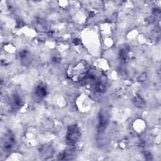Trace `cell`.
Masks as SVG:
<instances>
[{
    "mask_svg": "<svg viewBox=\"0 0 161 161\" xmlns=\"http://www.w3.org/2000/svg\"><path fill=\"white\" fill-rule=\"evenodd\" d=\"M67 76L74 82H79L84 80L88 74V68L86 63L80 62L75 65L69 66L67 69Z\"/></svg>",
    "mask_w": 161,
    "mask_h": 161,
    "instance_id": "1",
    "label": "cell"
},
{
    "mask_svg": "<svg viewBox=\"0 0 161 161\" xmlns=\"http://www.w3.org/2000/svg\"><path fill=\"white\" fill-rule=\"evenodd\" d=\"M80 136V133L76 125L70 126L67 133V141L70 145L75 144L79 140Z\"/></svg>",
    "mask_w": 161,
    "mask_h": 161,
    "instance_id": "2",
    "label": "cell"
},
{
    "mask_svg": "<svg viewBox=\"0 0 161 161\" xmlns=\"http://www.w3.org/2000/svg\"><path fill=\"white\" fill-rule=\"evenodd\" d=\"M47 94V87L45 84L40 83L37 85L33 93V97L35 101H41Z\"/></svg>",
    "mask_w": 161,
    "mask_h": 161,
    "instance_id": "3",
    "label": "cell"
},
{
    "mask_svg": "<svg viewBox=\"0 0 161 161\" xmlns=\"http://www.w3.org/2000/svg\"><path fill=\"white\" fill-rule=\"evenodd\" d=\"M106 121L107 119L103 116H100V119L99 121V127L100 129H103L105 128V126L106 125Z\"/></svg>",
    "mask_w": 161,
    "mask_h": 161,
    "instance_id": "4",
    "label": "cell"
}]
</instances>
